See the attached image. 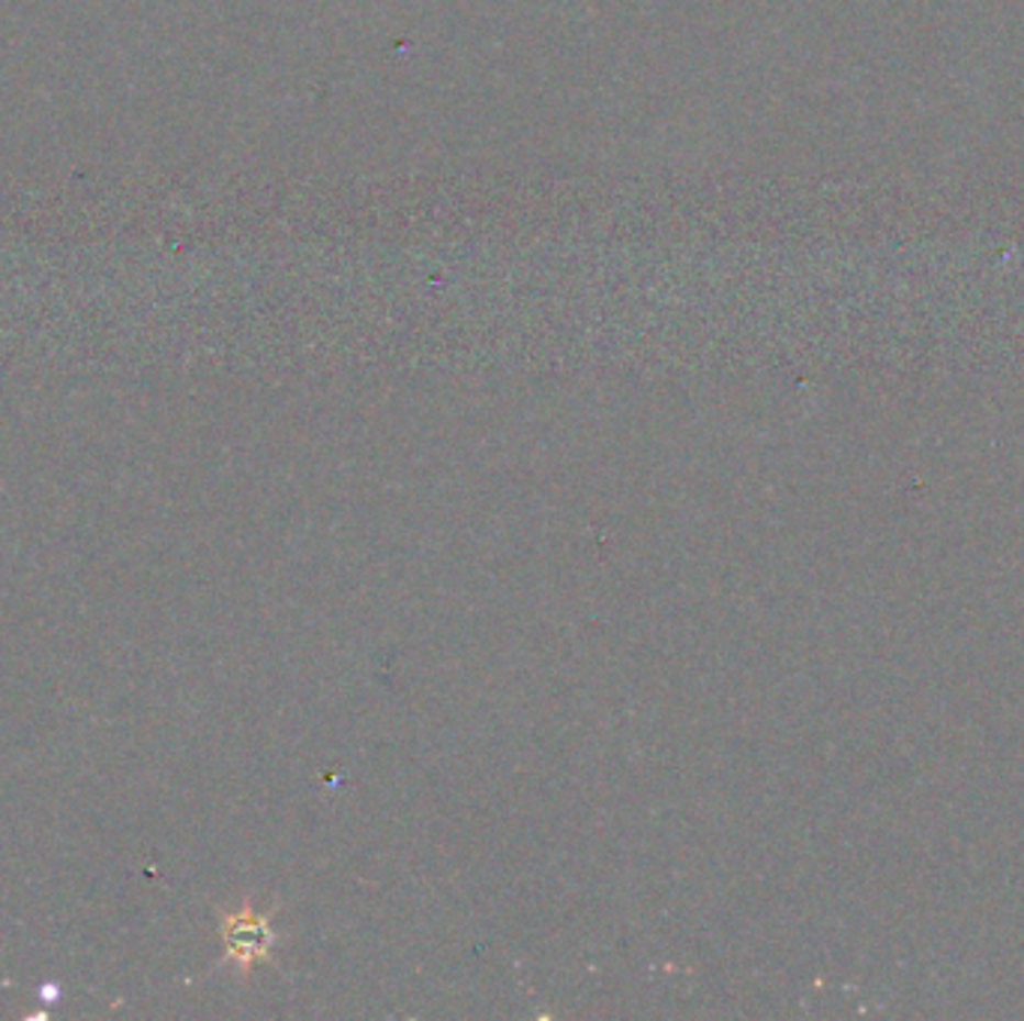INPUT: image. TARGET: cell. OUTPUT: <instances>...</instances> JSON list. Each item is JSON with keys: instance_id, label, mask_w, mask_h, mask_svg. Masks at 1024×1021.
<instances>
[{"instance_id": "6da1fadb", "label": "cell", "mask_w": 1024, "mask_h": 1021, "mask_svg": "<svg viewBox=\"0 0 1024 1021\" xmlns=\"http://www.w3.org/2000/svg\"><path fill=\"white\" fill-rule=\"evenodd\" d=\"M225 941H229V953L237 956L241 962H252V958L264 956V946H267V929L264 920L252 917V913H234L222 925Z\"/></svg>"}]
</instances>
